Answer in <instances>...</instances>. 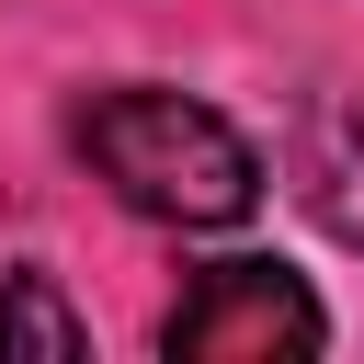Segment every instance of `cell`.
Returning a JSON list of instances; mask_svg holds the SVG:
<instances>
[{"instance_id": "6da1fadb", "label": "cell", "mask_w": 364, "mask_h": 364, "mask_svg": "<svg viewBox=\"0 0 364 364\" xmlns=\"http://www.w3.org/2000/svg\"><path fill=\"white\" fill-rule=\"evenodd\" d=\"M68 136L102 171V193L125 216H148V228H239L262 205V159H250V136L216 102H182V91L125 80V91H91Z\"/></svg>"}, {"instance_id": "7a4b0ae2", "label": "cell", "mask_w": 364, "mask_h": 364, "mask_svg": "<svg viewBox=\"0 0 364 364\" xmlns=\"http://www.w3.org/2000/svg\"><path fill=\"white\" fill-rule=\"evenodd\" d=\"M330 318L284 262H205L182 284V307L159 318V353L182 364H273V353H318Z\"/></svg>"}, {"instance_id": "3957f363", "label": "cell", "mask_w": 364, "mask_h": 364, "mask_svg": "<svg viewBox=\"0 0 364 364\" xmlns=\"http://www.w3.org/2000/svg\"><path fill=\"white\" fill-rule=\"evenodd\" d=\"M296 193H307V216L330 239L364 250V102H318L296 125Z\"/></svg>"}, {"instance_id": "277c9868", "label": "cell", "mask_w": 364, "mask_h": 364, "mask_svg": "<svg viewBox=\"0 0 364 364\" xmlns=\"http://www.w3.org/2000/svg\"><path fill=\"white\" fill-rule=\"evenodd\" d=\"M91 330H80V307L46 284V273H23V262H0V353H80Z\"/></svg>"}]
</instances>
